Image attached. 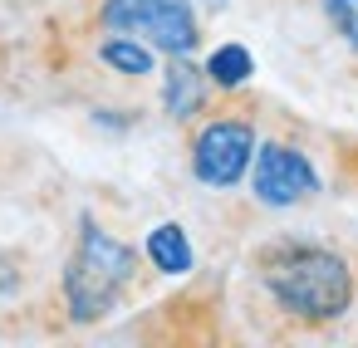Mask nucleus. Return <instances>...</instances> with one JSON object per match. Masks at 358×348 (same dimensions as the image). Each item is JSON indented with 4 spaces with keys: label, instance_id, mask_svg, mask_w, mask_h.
<instances>
[{
    "label": "nucleus",
    "instance_id": "1",
    "mask_svg": "<svg viewBox=\"0 0 358 348\" xmlns=\"http://www.w3.org/2000/svg\"><path fill=\"white\" fill-rule=\"evenodd\" d=\"M255 280L270 304L304 328H324L353 309V270L329 245L270 240L255 250Z\"/></svg>",
    "mask_w": 358,
    "mask_h": 348
},
{
    "label": "nucleus",
    "instance_id": "2",
    "mask_svg": "<svg viewBox=\"0 0 358 348\" xmlns=\"http://www.w3.org/2000/svg\"><path fill=\"white\" fill-rule=\"evenodd\" d=\"M138 275V250L128 240H118L113 231H103L94 216L79 221V240L69 250V265H64V309L74 324H99L108 319L128 284Z\"/></svg>",
    "mask_w": 358,
    "mask_h": 348
},
{
    "label": "nucleus",
    "instance_id": "3",
    "mask_svg": "<svg viewBox=\"0 0 358 348\" xmlns=\"http://www.w3.org/2000/svg\"><path fill=\"white\" fill-rule=\"evenodd\" d=\"M99 25L108 35H133L157 55H192L201 45V20L192 0H103Z\"/></svg>",
    "mask_w": 358,
    "mask_h": 348
},
{
    "label": "nucleus",
    "instance_id": "4",
    "mask_svg": "<svg viewBox=\"0 0 358 348\" xmlns=\"http://www.w3.org/2000/svg\"><path fill=\"white\" fill-rule=\"evenodd\" d=\"M255 157V123L250 118H211L192 138V177L201 187H236Z\"/></svg>",
    "mask_w": 358,
    "mask_h": 348
},
{
    "label": "nucleus",
    "instance_id": "5",
    "mask_svg": "<svg viewBox=\"0 0 358 348\" xmlns=\"http://www.w3.org/2000/svg\"><path fill=\"white\" fill-rule=\"evenodd\" d=\"M250 191L260 206L270 211H289L299 201H309L319 191V172L314 162L289 147V143H255V157H250Z\"/></svg>",
    "mask_w": 358,
    "mask_h": 348
},
{
    "label": "nucleus",
    "instance_id": "6",
    "mask_svg": "<svg viewBox=\"0 0 358 348\" xmlns=\"http://www.w3.org/2000/svg\"><path fill=\"white\" fill-rule=\"evenodd\" d=\"M162 108L177 123H187L206 108V74L192 64V55H172V64L162 74Z\"/></svg>",
    "mask_w": 358,
    "mask_h": 348
},
{
    "label": "nucleus",
    "instance_id": "7",
    "mask_svg": "<svg viewBox=\"0 0 358 348\" xmlns=\"http://www.w3.org/2000/svg\"><path fill=\"white\" fill-rule=\"evenodd\" d=\"M143 250H148L152 270H162V275H187V270L196 265V250H192V240H187V231H182L177 221H162V226H152Z\"/></svg>",
    "mask_w": 358,
    "mask_h": 348
},
{
    "label": "nucleus",
    "instance_id": "8",
    "mask_svg": "<svg viewBox=\"0 0 358 348\" xmlns=\"http://www.w3.org/2000/svg\"><path fill=\"white\" fill-rule=\"evenodd\" d=\"M157 50L152 45H143V40H133V35H108L103 45H99V59L113 69V74H128V79H148L152 74V59Z\"/></svg>",
    "mask_w": 358,
    "mask_h": 348
},
{
    "label": "nucleus",
    "instance_id": "9",
    "mask_svg": "<svg viewBox=\"0 0 358 348\" xmlns=\"http://www.w3.org/2000/svg\"><path fill=\"white\" fill-rule=\"evenodd\" d=\"M206 84H216V89H241V84H250V74H255V59H250V50L245 45H216L211 55H206Z\"/></svg>",
    "mask_w": 358,
    "mask_h": 348
},
{
    "label": "nucleus",
    "instance_id": "10",
    "mask_svg": "<svg viewBox=\"0 0 358 348\" xmlns=\"http://www.w3.org/2000/svg\"><path fill=\"white\" fill-rule=\"evenodd\" d=\"M319 6H324L329 25L338 30V40L358 55V0H319Z\"/></svg>",
    "mask_w": 358,
    "mask_h": 348
},
{
    "label": "nucleus",
    "instance_id": "11",
    "mask_svg": "<svg viewBox=\"0 0 358 348\" xmlns=\"http://www.w3.org/2000/svg\"><path fill=\"white\" fill-rule=\"evenodd\" d=\"M20 289V270H15V255L0 250V294H15Z\"/></svg>",
    "mask_w": 358,
    "mask_h": 348
},
{
    "label": "nucleus",
    "instance_id": "12",
    "mask_svg": "<svg viewBox=\"0 0 358 348\" xmlns=\"http://www.w3.org/2000/svg\"><path fill=\"white\" fill-rule=\"evenodd\" d=\"M206 6H211V10H221V6H226V0H206Z\"/></svg>",
    "mask_w": 358,
    "mask_h": 348
}]
</instances>
